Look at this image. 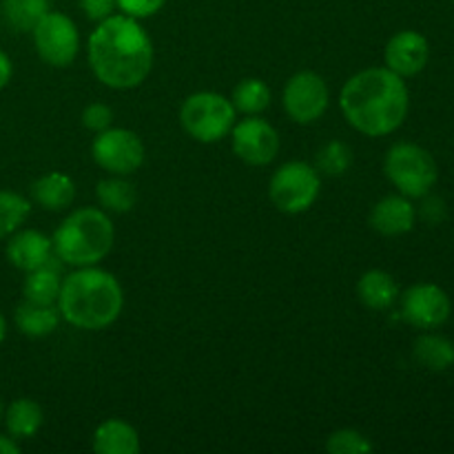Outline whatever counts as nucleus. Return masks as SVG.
<instances>
[{
    "label": "nucleus",
    "instance_id": "24",
    "mask_svg": "<svg viewBox=\"0 0 454 454\" xmlns=\"http://www.w3.org/2000/svg\"><path fill=\"white\" fill-rule=\"evenodd\" d=\"M270 100H273V93H270V87L260 78H244L235 84L233 96H231V102H233L235 111L244 115H260L269 109Z\"/></svg>",
    "mask_w": 454,
    "mask_h": 454
},
{
    "label": "nucleus",
    "instance_id": "10",
    "mask_svg": "<svg viewBox=\"0 0 454 454\" xmlns=\"http://www.w3.org/2000/svg\"><path fill=\"white\" fill-rule=\"evenodd\" d=\"M284 111L297 124H313L326 114L331 91L326 80L315 71H300L291 75L282 93Z\"/></svg>",
    "mask_w": 454,
    "mask_h": 454
},
{
    "label": "nucleus",
    "instance_id": "4",
    "mask_svg": "<svg viewBox=\"0 0 454 454\" xmlns=\"http://www.w3.org/2000/svg\"><path fill=\"white\" fill-rule=\"evenodd\" d=\"M115 226L109 213L100 207H84L71 211L53 233V255L62 262L80 269L96 266L105 260L114 248Z\"/></svg>",
    "mask_w": 454,
    "mask_h": 454
},
{
    "label": "nucleus",
    "instance_id": "25",
    "mask_svg": "<svg viewBox=\"0 0 454 454\" xmlns=\"http://www.w3.org/2000/svg\"><path fill=\"white\" fill-rule=\"evenodd\" d=\"M49 12V0H3L4 20L18 31H31Z\"/></svg>",
    "mask_w": 454,
    "mask_h": 454
},
{
    "label": "nucleus",
    "instance_id": "21",
    "mask_svg": "<svg viewBox=\"0 0 454 454\" xmlns=\"http://www.w3.org/2000/svg\"><path fill=\"white\" fill-rule=\"evenodd\" d=\"M417 364L430 372H443L454 366V341L437 333H424L412 346Z\"/></svg>",
    "mask_w": 454,
    "mask_h": 454
},
{
    "label": "nucleus",
    "instance_id": "26",
    "mask_svg": "<svg viewBox=\"0 0 454 454\" xmlns=\"http://www.w3.org/2000/svg\"><path fill=\"white\" fill-rule=\"evenodd\" d=\"M31 213V202L13 191H0V239L16 233Z\"/></svg>",
    "mask_w": 454,
    "mask_h": 454
},
{
    "label": "nucleus",
    "instance_id": "13",
    "mask_svg": "<svg viewBox=\"0 0 454 454\" xmlns=\"http://www.w3.org/2000/svg\"><path fill=\"white\" fill-rule=\"evenodd\" d=\"M386 67L402 78L421 74L430 60V44L419 31L403 29L388 40L384 51Z\"/></svg>",
    "mask_w": 454,
    "mask_h": 454
},
{
    "label": "nucleus",
    "instance_id": "32",
    "mask_svg": "<svg viewBox=\"0 0 454 454\" xmlns=\"http://www.w3.org/2000/svg\"><path fill=\"white\" fill-rule=\"evenodd\" d=\"M421 215H424L426 222L430 224H439V222L446 217V204H443L442 198H428L426 195V202L421 207Z\"/></svg>",
    "mask_w": 454,
    "mask_h": 454
},
{
    "label": "nucleus",
    "instance_id": "30",
    "mask_svg": "<svg viewBox=\"0 0 454 454\" xmlns=\"http://www.w3.org/2000/svg\"><path fill=\"white\" fill-rule=\"evenodd\" d=\"M115 3H118L120 13L136 18V20H145V18L155 16L167 4V0H115Z\"/></svg>",
    "mask_w": 454,
    "mask_h": 454
},
{
    "label": "nucleus",
    "instance_id": "8",
    "mask_svg": "<svg viewBox=\"0 0 454 454\" xmlns=\"http://www.w3.org/2000/svg\"><path fill=\"white\" fill-rule=\"evenodd\" d=\"M31 34H34L35 51L47 65L65 69V67L74 65V60L78 58L80 31L67 13L47 12L35 22Z\"/></svg>",
    "mask_w": 454,
    "mask_h": 454
},
{
    "label": "nucleus",
    "instance_id": "23",
    "mask_svg": "<svg viewBox=\"0 0 454 454\" xmlns=\"http://www.w3.org/2000/svg\"><path fill=\"white\" fill-rule=\"evenodd\" d=\"M60 273L49 262V264L27 273L25 284H22V295H25L27 301H35V304H56L58 295H60Z\"/></svg>",
    "mask_w": 454,
    "mask_h": 454
},
{
    "label": "nucleus",
    "instance_id": "27",
    "mask_svg": "<svg viewBox=\"0 0 454 454\" xmlns=\"http://www.w3.org/2000/svg\"><path fill=\"white\" fill-rule=\"evenodd\" d=\"M353 164V149L346 142H326L315 155V168L324 176H344Z\"/></svg>",
    "mask_w": 454,
    "mask_h": 454
},
{
    "label": "nucleus",
    "instance_id": "3",
    "mask_svg": "<svg viewBox=\"0 0 454 454\" xmlns=\"http://www.w3.org/2000/svg\"><path fill=\"white\" fill-rule=\"evenodd\" d=\"M58 310L67 324L82 331H102L115 324L124 309V291L114 273L80 266L62 279Z\"/></svg>",
    "mask_w": 454,
    "mask_h": 454
},
{
    "label": "nucleus",
    "instance_id": "2",
    "mask_svg": "<svg viewBox=\"0 0 454 454\" xmlns=\"http://www.w3.org/2000/svg\"><path fill=\"white\" fill-rule=\"evenodd\" d=\"M340 109L355 131L384 137L403 124L411 109V93L402 75L388 67H371L346 80Z\"/></svg>",
    "mask_w": 454,
    "mask_h": 454
},
{
    "label": "nucleus",
    "instance_id": "16",
    "mask_svg": "<svg viewBox=\"0 0 454 454\" xmlns=\"http://www.w3.org/2000/svg\"><path fill=\"white\" fill-rule=\"evenodd\" d=\"M93 450L98 454H137L140 434L129 421L106 419L93 433Z\"/></svg>",
    "mask_w": 454,
    "mask_h": 454
},
{
    "label": "nucleus",
    "instance_id": "5",
    "mask_svg": "<svg viewBox=\"0 0 454 454\" xmlns=\"http://www.w3.org/2000/svg\"><path fill=\"white\" fill-rule=\"evenodd\" d=\"M384 173L402 195L419 200L430 195L439 180V168L430 151L415 142H397L384 160Z\"/></svg>",
    "mask_w": 454,
    "mask_h": 454
},
{
    "label": "nucleus",
    "instance_id": "28",
    "mask_svg": "<svg viewBox=\"0 0 454 454\" xmlns=\"http://www.w3.org/2000/svg\"><path fill=\"white\" fill-rule=\"evenodd\" d=\"M375 450L371 439L355 428H341L326 439V452L331 454H366Z\"/></svg>",
    "mask_w": 454,
    "mask_h": 454
},
{
    "label": "nucleus",
    "instance_id": "11",
    "mask_svg": "<svg viewBox=\"0 0 454 454\" xmlns=\"http://www.w3.org/2000/svg\"><path fill=\"white\" fill-rule=\"evenodd\" d=\"M231 146L242 162L251 167H266L279 153V133L260 115H247L231 129Z\"/></svg>",
    "mask_w": 454,
    "mask_h": 454
},
{
    "label": "nucleus",
    "instance_id": "18",
    "mask_svg": "<svg viewBox=\"0 0 454 454\" xmlns=\"http://www.w3.org/2000/svg\"><path fill=\"white\" fill-rule=\"evenodd\" d=\"M13 319H16V326L22 335L40 340V337H47L56 331L62 315L58 310V304H35V301L25 300L13 313Z\"/></svg>",
    "mask_w": 454,
    "mask_h": 454
},
{
    "label": "nucleus",
    "instance_id": "22",
    "mask_svg": "<svg viewBox=\"0 0 454 454\" xmlns=\"http://www.w3.org/2000/svg\"><path fill=\"white\" fill-rule=\"evenodd\" d=\"M96 198L102 211L129 213L137 202V189L127 180V176H111L98 182Z\"/></svg>",
    "mask_w": 454,
    "mask_h": 454
},
{
    "label": "nucleus",
    "instance_id": "31",
    "mask_svg": "<svg viewBox=\"0 0 454 454\" xmlns=\"http://www.w3.org/2000/svg\"><path fill=\"white\" fill-rule=\"evenodd\" d=\"M80 9L87 13L89 20L100 22L118 9V3L115 0H80Z\"/></svg>",
    "mask_w": 454,
    "mask_h": 454
},
{
    "label": "nucleus",
    "instance_id": "6",
    "mask_svg": "<svg viewBox=\"0 0 454 454\" xmlns=\"http://www.w3.org/2000/svg\"><path fill=\"white\" fill-rule=\"evenodd\" d=\"M238 122L233 102L215 91H198L186 98L180 106V124L193 140L215 145L224 140Z\"/></svg>",
    "mask_w": 454,
    "mask_h": 454
},
{
    "label": "nucleus",
    "instance_id": "15",
    "mask_svg": "<svg viewBox=\"0 0 454 454\" xmlns=\"http://www.w3.org/2000/svg\"><path fill=\"white\" fill-rule=\"evenodd\" d=\"M7 260L25 273L40 269L53 260L51 238L35 229H18L16 233L9 235Z\"/></svg>",
    "mask_w": 454,
    "mask_h": 454
},
{
    "label": "nucleus",
    "instance_id": "1",
    "mask_svg": "<svg viewBox=\"0 0 454 454\" xmlns=\"http://www.w3.org/2000/svg\"><path fill=\"white\" fill-rule=\"evenodd\" d=\"M87 58L93 75L115 91L136 89L151 75L155 49L140 20L111 13L89 35Z\"/></svg>",
    "mask_w": 454,
    "mask_h": 454
},
{
    "label": "nucleus",
    "instance_id": "19",
    "mask_svg": "<svg viewBox=\"0 0 454 454\" xmlns=\"http://www.w3.org/2000/svg\"><path fill=\"white\" fill-rule=\"evenodd\" d=\"M31 198L38 207L47 208V211H62V208L71 207L75 198V184L69 176L60 171L47 173V176L38 177L31 186Z\"/></svg>",
    "mask_w": 454,
    "mask_h": 454
},
{
    "label": "nucleus",
    "instance_id": "7",
    "mask_svg": "<svg viewBox=\"0 0 454 454\" xmlns=\"http://www.w3.org/2000/svg\"><path fill=\"white\" fill-rule=\"evenodd\" d=\"M319 189H322L319 171L313 164L301 160L282 164L269 182L270 202L288 215L309 211L319 198Z\"/></svg>",
    "mask_w": 454,
    "mask_h": 454
},
{
    "label": "nucleus",
    "instance_id": "12",
    "mask_svg": "<svg viewBox=\"0 0 454 454\" xmlns=\"http://www.w3.org/2000/svg\"><path fill=\"white\" fill-rule=\"evenodd\" d=\"M452 301L437 284H415L402 295V317L419 331H434L450 319Z\"/></svg>",
    "mask_w": 454,
    "mask_h": 454
},
{
    "label": "nucleus",
    "instance_id": "36",
    "mask_svg": "<svg viewBox=\"0 0 454 454\" xmlns=\"http://www.w3.org/2000/svg\"><path fill=\"white\" fill-rule=\"evenodd\" d=\"M3 415H4V408H3V399H0V421H3Z\"/></svg>",
    "mask_w": 454,
    "mask_h": 454
},
{
    "label": "nucleus",
    "instance_id": "14",
    "mask_svg": "<svg viewBox=\"0 0 454 454\" xmlns=\"http://www.w3.org/2000/svg\"><path fill=\"white\" fill-rule=\"evenodd\" d=\"M417 222V208L412 207L411 198L406 195H386L372 207L368 215V224L384 238H397V235L411 233Z\"/></svg>",
    "mask_w": 454,
    "mask_h": 454
},
{
    "label": "nucleus",
    "instance_id": "37",
    "mask_svg": "<svg viewBox=\"0 0 454 454\" xmlns=\"http://www.w3.org/2000/svg\"><path fill=\"white\" fill-rule=\"evenodd\" d=\"M452 3H454V0H452Z\"/></svg>",
    "mask_w": 454,
    "mask_h": 454
},
{
    "label": "nucleus",
    "instance_id": "29",
    "mask_svg": "<svg viewBox=\"0 0 454 454\" xmlns=\"http://www.w3.org/2000/svg\"><path fill=\"white\" fill-rule=\"evenodd\" d=\"M114 124V109L105 102H91L82 111V127L93 133L106 131Z\"/></svg>",
    "mask_w": 454,
    "mask_h": 454
},
{
    "label": "nucleus",
    "instance_id": "9",
    "mask_svg": "<svg viewBox=\"0 0 454 454\" xmlns=\"http://www.w3.org/2000/svg\"><path fill=\"white\" fill-rule=\"evenodd\" d=\"M93 162L111 176H131L145 164V145L131 129L109 127L96 133L91 145Z\"/></svg>",
    "mask_w": 454,
    "mask_h": 454
},
{
    "label": "nucleus",
    "instance_id": "34",
    "mask_svg": "<svg viewBox=\"0 0 454 454\" xmlns=\"http://www.w3.org/2000/svg\"><path fill=\"white\" fill-rule=\"evenodd\" d=\"M20 452V446L13 437L9 434H0V454H18Z\"/></svg>",
    "mask_w": 454,
    "mask_h": 454
},
{
    "label": "nucleus",
    "instance_id": "17",
    "mask_svg": "<svg viewBox=\"0 0 454 454\" xmlns=\"http://www.w3.org/2000/svg\"><path fill=\"white\" fill-rule=\"evenodd\" d=\"M357 297L366 309L388 310L399 300V286L395 278L386 270L372 269L359 278Z\"/></svg>",
    "mask_w": 454,
    "mask_h": 454
},
{
    "label": "nucleus",
    "instance_id": "33",
    "mask_svg": "<svg viewBox=\"0 0 454 454\" xmlns=\"http://www.w3.org/2000/svg\"><path fill=\"white\" fill-rule=\"evenodd\" d=\"M12 74H13V65L12 60H9L7 53L0 49V89H4L9 84V80H12Z\"/></svg>",
    "mask_w": 454,
    "mask_h": 454
},
{
    "label": "nucleus",
    "instance_id": "35",
    "mask_svg": "<svg viewBox=\"0 0 454 454\" xmlns=\"http://www.w3.org/2000/svg\"><path fill=\"white\" fill-rule=\"evenodd\" d=\"M4 337H7V319H4V315L0 313V344L4 341Z\"/></svg>",
    "mask_w": 454,
    "mask_h": 454
},
{
    "label": "nucleus",
    "instance_id": "20",
    "mask_svg": "<svg viewBox=\"0 0 454 454\" xmlns=\"http://www.w3.org/2000/svg\"><path fill=\"white\" fill-rule=\"evenodd\" d=\"M3 419L4 426H7L9 437H13L16 442H22V439H31L38 434V430L43 428L44 415L38 402L22 397L9 403Z\"/></svg>",
    "mask_w": 454,
    "mask_h": 454
}]
</instances>
